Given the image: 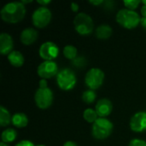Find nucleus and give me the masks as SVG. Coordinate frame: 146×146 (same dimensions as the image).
<instances>
[{
  "mask_svg": "<svg viewBox=\"0 0 146 146\" xmlns=\"http://www.w3.org/2000/svg\"><path fill=\"white\" fill-rule=\"evenodd\" d=\"M51 20V12L46 7H38L32 15L33 24L38 28L45 27Z\"/></svg>",
  "mask_w": 146,
  "mask_h": 146,
  "instance_id": "7",
  "label": "nucleus"
},
{
  "mask_svg": "<svg viewBox=\"0 0 146 146\" xmlns=\"http://www.w3.org/2000/svg\"><path fill=\"white\" fill-rule=\"evenodd\" d=\"M0 146H9L7 144H5V143H3V142H1L0 143Z\"/></svg>",
  "mask_w": 146,
  "mask_h": 146,
  "instance_id": "34",
  "label": "nucleus"
},
{
  "mask_svg": "<svg viewBox=\"0 0 146 146\" xmlns=\"http://www.w3.org/2000/svg\"><path fill=\"white\" fill-rule=\"evenodd\" d=\"M96 92L93 90H86L83 92L82 94V100L86 103V104H92L95 99H96Z\"/></svg>",
  "mask_w": 146,
  "mask_h": 146,
  "instance_id": "22",
  "label": "nucleus"
},
{
  "mask_svg": "<svg viewBox=\"0 0 146 146\" xmlns=\"http://www.w3.org/2000/svg\"><path fill=\"white\" fill-rule=\"evenodd\" d=\"M8 60L9 63L16 68H19L24 63V56L18 50H13L8 55Z\"/></svg>",
  "mask_w": 146,
  "mask_h": 146,
  "instance_id": "15",
  "label": "nucleus"
},
{
  "mask_svg": "<svg viewBox=\"0 0 146 146\" xmlns=\"http://www.w3.org/2000/svg\"><path fill=\"white\" fill-rule=\"evenodd\" d=\"M128 146H146V142L145 140L139 139H134L130 141Z\"/></svg>",
  "mask_w": 146,
  "mask_h": 146,
  "instance_id": "25",
  "label": "nucleus"
},
{
  "mask_svg": "<svg viewBox=\"0 0 146 146\" xmlns=\"http://www.w3.org/2000/svg\"><path fill=\"white\" fill-rule=\"evenodd\" d=\"M75 74L69 68H63L56 74V82L58 86L63 91H70L76 85Z\"/></svg>",
  "mask_w": 146,
  "mask_h": 146,
  "instance_id": "6",
  "label": "nucleus"
},
{
  "mask_svg": "<svg viewBox=\"0 0 146 146\" xmlns=\"http://www.w3.org/2000/svg\"><path fill=\"white\" fill-rule=\"evenodd\" d=\"M89 3H92V4H93V5H96L97 6V5H100L102 3H104V1L103 0H90Z\"/></svg>",
  "mask_w": 146,
  "mask_h": 146,
  "instance_id": "28",
  "label": "nucleus"
},
{
  "mask_svg": "<svg viewBox=\"0 0 146 146\" xmlns=\"http://www.w3.org/2000/svg\"><path fill=\"white\" fill-rule=\"evenodd\" d=\"M112 131L113 124L106 118H98L92 125V136L97 139H107Z\"/></svg>",
  "mask_w": 146,
  "mask_h": 146,
  "instance_id": "5",
  "label": "nucleus"
},
{
  "mask_svg": "<svg viewBox=\"0 0 146 146\" xmlns=\"http://www.w3.org/2000/svg\"><path fill=\"white\" fill-rule=\"evenodd\" d=\"M142 3H143V4H144V5H146V0H143V1H142Z\"/></svg>",
  "mask_w": 146,
  "mask_h": 146,
  "instance_id": "35",
  "label": "nucleus"
},
{
  "mask_svg": "<svg viewBox=\"0 0 146 146\" xmlns=\"http://www.w3.org/2000/svg\"><path fill=\"white\" fill-rule=\"evenodd\" d=\"M63 55L69 60H74L77 57V49L75 46L68 44L63 48Z\"/></svg>",
  "mask_w": 146,
  "mask_h": 146,
  "instance_id": "20",
  "label": "nucleus"
},
{
  "mask_svg": "<svg viewBox=\"0 0 146 146\" xmlns=\"http://www.w3.org/2000/svg\"><path fill=\"white\" fill-rule=\"evenodd\" d=\"M86 59L84 57H76L74 60H73V64L78 68H81L84 67L86 65Z\"/></svg>",
  "mask_w": 146,
  "mask_h": 146,
  "instance_id": "24",
  "label": "nucleus"
},
{
  "mask_svg": "<svg viewBox=\"0 0 146 146\" xmlns=\"http://www.w3.org/2000/svg\"><path fill=\"white\" fill-rule=\"evenodd\" d=\"M113 33V30L110 26L107 24L100 25L96 29V36L101 39H107L109 38Z\"/></svg>",
  "mask_w": 146,
  "mask_h": 146,
  "instance_id": "17",
  "label": "nucleus"
},
{
  "mask_svg": "<svg viewBox=\"0 0 146 146\" xmlns=\"http://www.w3.org/2000/svg\"><path fill=\"white\" fill-rule=\"evenodd\" d=\"M34 100L37 106L41 110H46L52 104L53 92L48 87L46 80H40L39 87L34 94Z\"/></svg>",
  "mask_w": 146,
  "mask_h": 146,
  "instance_id": "2",
  "label": "nucleus"
},
{
  "mask_svg": "<svg viewBox=\"0 0 146 146\" xmlns=\"http://www.w3.org/2000/svg\"><path fill=\"white\" fill-rule=\"evenodd\" d=\"M83 116H84V119L87 122H89V123H94L98 119V115L96 112V110H92V109H90V108L89 109H86L84 111Z\"/></svg>",
  "mask_w": 146,
  "mask_h": 146,
  "instance_id": "21",
  "label": "nucleus"
},
{
  "mask_svg": "<svg viewBox=\"0 0 146 146\" xmlns=\"http://www.w3.org/2000/svg\"><path fill=\"white\" fill-rule=\"evenodd\" d=\"M63 146H78V145H77V144H76L75 142H74V141H67V142H65V143H64Z\"/></svg>",
  "mask_w": 146,
  "mask_h": 146,
  "instance_id": "31",
  "label": "nucleus"
},
{
  "mask_svg": "<svg viewBox=\"0 0 146 146\" xmlns=\"http://www.w3.org/2000/svg\"><path fill=\"white\" fill-rule=\"evenodd\" d=\"M26 15V7L21 2H10L6 3L0 11L1 18L8 23H17Z\"/></svg>",
  "mask_w": 146,
  "mask_h": 146,
  "instance_id": "1",
  "label": "nucleus"
},
{
  "mask_svg": "<svg viewBox=\"0 0 146 146\" xmlns=\"http://www.w3.org/2000/svg\"><path fill=\"white\" fill-rule=\"evenodd\" d=\"M141 14L143 17H146V5H143L141 8Z\"/></svg>",
  "mask_w": 146,
  "mask_h": 146,
  "instance_id": "32",
  "label": "nucleus"
},
{
  "mask_svg": "<svg viewBox=\"0 0 146 146\" xmlns=\"http://www.w3.org/2000/svg\"><path fill=\"white\" fill-rule=\"evenodd\" d=\"M104 73L98 68H91L86 74L85 82L86 85L91 90H97L104 83Z\"/></svg>",
  "mask_w": 146,
  "mask_h": 146,
  "instance_id": "8",
  "label": "nucleus"
},
{
  "mask_svg": "<svg viewBox=\"0 0 146 146\" xmlns=\"http://www.w3.org/2000/svg\"><path fill=\"white\" fill-rule=\"evenodd\" d=\"M39 4H41V6H43V7H45L47 4H49L51 1L50 0H38L37 1Z\"/></svg>",
  "mask_w": 146,
  "mask_h": 146,
  "instance_id": "27",
  "label": "nucleus"
},
{
  "mask_svg": "<svg viewBox=\"0 0 146 146\" xmlns=\"http://www.w3.org/2000/svg\"><path fill=\"white\" fill-rule=\"evenodd\" d=\"M37 72L40 78L47 80L58 74V67L57 64L53 61H44L38 65Z\"/></svg>",
  "mask_w": 146,
  "mask_h": 146,
  "instance_id": "9",
  "label": "nucleus"
},
{
  "mask_svg": "<svg viewBox=\"0 0 146 146\" xmlns=\"http://www.w3.org/2000/svg\"><path fill=\"white\" fill-rule=\"evenodd\" d=\"M21 2L23 4H24V3H31V2H32V0H27H27H26V1L22 0V1H21Z\"/></svg>",
  "mask_w": 146,
  "mask_h": 146,
  "instance_id": "33",
  "label": "nucleus"
},
{
  "mask_svg": "<svg viewBox=\"0 0 146 146\" xmlns=\"http://www.w3.org/2000/svg\"><path fill=\"white\" fill-rule=\"evenodd\" d=\"M141 18L139 15L128 9H120L116 14V21L127 29H133L140 23Z\"/></svg>",
  "mask_w": 146,
  "mask_h": 146,
  "instance_id": "3",
  "label": "nucleus"
},
{
  "mask_svg": "<svg viewBox=\"0 0 146 146\" xmlns=\"http://www.w3.org/2000/svg\"><path fill=\"white\" fill-rule=\"evenodd\" d=\"M140 3H142V1H140V0H125V1H123V3L127 7V9H131V10H134L135 9H137Z\"/></svg>",
  "mask_w": 146,
  "mask_h": 146,
  "instance_id": "23",
  "label": "nucleus"
},
{
  "mask_svg": "<svg viewBox=\"0 0 146 146\" xmlns=\"http://www.w3.org/2000/svg\"><path fill=\"white\" fill-rule=\"evenodd\" d=\"M37 146H45V145H37Z\"/></svg>",
  "mask_w": 146,
  "mask_h": 146,
  "instance_id": "36",
  "label": "nucleus"
},
{
  "mask_svg": "<svg viewBox=\"0 0 146 146\" xmlns=\"http://www.w3.org/2000/svg\"><path fill=\"white\" fill-rule=\"evenodd\" d=\"M140 25L142 26V27L146 30V17H142L140 20Z\"/></svg>",
  "mask_w": 146,
  "mask_h": 146,
  "instance_id": "30",
  "label": "nucleus"
},
{
  "mask_svg": "<svg viewBox=\"0 0 146 146\" xmlns=\"http://www.w3.org/2000/svg\"><path fill=\"white\" fill-rule=\"evenodd\" d=\"M130 127L135 133L146 130V112L140 111L134 114L130 120Z\"/></svg>",
  "mask_w": 146,
  "mask_h": 146,
  "instance_id": "11",
  "label": "nucleus"
},
{
  "mask_svg": "<svg viewBox=\"0 0 146 146\" xmlns=\"http://www.w3.org/2000/svg\"><path fill=\"white\" fill-rule=\"evenodd\" d=\"M16 136H17V133L15 132V130L12 128H8L2 133V135H1L2 142L5 144L12 143L16 139Z\"/></svg>",
  "mask_w": 146,
  "mask_h": 146,
  "instance_id": "19",
  "label": "nucleus"
},
{
  "mask_svg": "<svg viewBox=\"0 0 146 146\" xmlns=\"http://www.w3.org/2000/svg\"><path fill=\"white\" fill-rule=\"evenodd\" d=\"M14 47V41L12 37L7 33L0 34V53L2 55H9L12 52Z\"/></svg>",
  "mask_w": 146,
  "mask_h": 146,
  "instance_id": "13",
  "label": "nucleus"
},
{
  "mask_svg": "<svg viewBox=\"0 0 146 146\" xmlns=\"http://www.w3.org/2000/svg\"><path fill=\"white\" fill-rule=\"evenodd\" d=\"M113 110V105L110 100L107 98H102L98 101L96 104L95 110L98 113V116L100 118H105L106 116L110 115V113L112 112Z\"/></svg>",
  "mask_w": 146,
  "mask_h": 146,
  "instance_id": "12",
  "label": "nucleus"
},
{
  "mask_svg": "<svg viewBox=\"0 0 146 146\" xmlns=\"http://www.w3.org/2000/svg\"><path fill=\"white\" fill-rule=\"evenodd\" d=\"M71 9H72V10H73L74 12H77L78 9H79V5H78V3L73 2V3H71Z\"/></svg>",
  "mask_w": 146,
  "mask_h": 146,
  "instance_id": "29",
  "label": "nucleus"
},
{
  "mask_svg": "<svg viewBox=\"0 0 146 146\" xmlns=\"http://www.w3.org/2000/svg\"><path fill=\"white\" fill-rule=\"evenodd\" d=\"M12 122V116L6 108L3 106L0 107V126L7 127L9 124Z\"/></svg>",
  "mask_w": 146,
  "mask_h": 146,
  "instance_id": "18",
  "label": "nucleus"
},
{
  "mask_svg": "<svg viewBox=\"0 0 146 146\" xmlns=\"http://www.w3.org/2000/svg\"><path fill=\"white\" fill-rule=\"evenodd\" d=\"M15 127L18 128H22L27 126L28 124V118L24 113H16L12 115V122Z\"/></svg>",
  "mask_w": 146,
  "mask_h": 146,
  "instance_id": "16",
  "label": "nucleus"
},
{
  "mask_svg": "<svg viewBox=\"0 0 146 146\" xmlns=\"http://www.w3.org/2000/svg\"><path fill=\"white\" fill-rule=\"evenodd\" d=\"M74 28L80 35H89L94 29V23L92 17L84 13H79L74 19Z\"/></svg>",
  "mask_w": 146,
  "mask_h": 146,
  "instance_id": "4",
  "label": "nucleus"
},
{
  "mask_svg": "<svg viewBox=\"0 0 146 146\" xmlns=\"http://www.w3.org/2000/svg\"><path fill=\"white\" fill-rule=\"evenodd\" d=\"M15 146H35L34 144L29 140H21L19 143H17Z\"/></svg>",
  "mask_w": 146,
  "mask_h": 146,
  "instance_id": "26",
  "label": "nucleus"
},
{
  "mask_svg": "<svg viewBox=\"0 0 146 146\" xmlns=\"http://www.w3.org/2000/svg\"><path fill=\"white\" fill-rule=\"evenodd\" d=\"M37 38H38V32L33 27H27L24 29L20 35V39L21 43L26 45H29L34 43Z\"/></svg>",
  "mask_w": 146,
  "mask_h": 146,
  "instance_id": "14",
  "label": "nucleus"
},
{
  "mask_svg": "<svg viewBox=\"0 0 146 146\" xmlns=\"http://www.w3.org/2000/svg\"><path fill=\"white\" fill-rule=\"evenodd\" d=\"M38 53L40 57L44 60L52 61L53 59L57 57L59 54V48L55 43L51 41H47L40 45Z\"/></svg>",
  "mask_w": 146,
  "mask_h": 146,
  "instance_id": "10",
  "label": "nucleus"
}]
</instances>
